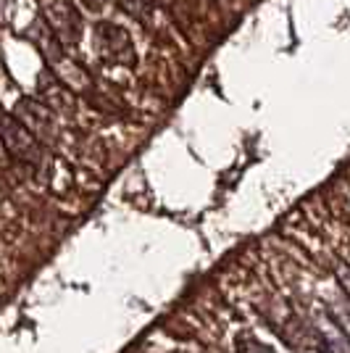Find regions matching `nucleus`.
<instances>
[{
  "label": "nucleus",
  "mask_w": 350,
  "mask_h": 353,
  "mask_svg": "<svg viewBox=\"0 0 350 353\" xmlns=\"http://www.w3.org/2000/svg\"><path fill=\"white\" fill-rule=\"evenodd\" d=\"M0 140L8 145L11 156L19 159L21 163H27V166H40V163H43L45 153H43L40 140H37L19 119L8 117V114H3V111H0Z\"/></svg>",
  "instance_id": "f257e3e1"
},
{
  "label": "nucleus",
  "mask_w": 350,
  "mask_h": 353,
  "mask_svg": "<svg viewBox=\"0 0 350 353\" xmlns=\"http://www.w3.org/2000/svg\"><path fill=\"white\" fill-rule=\"evenodd\" d=\"M40 8H43V16L48 19L53 34L59 37L63 45H76L82 40V16L74 8L72 0H37Z\"/></svg>",
  "instance_id": "f03ea898"
},
{
  "label": "nucleus",
  "mask_w": 350,
  "mask_h": 353,
  "mask_svg": "<svg viewBox=\"0 0 350 353\" xmlns=\"http://www.w3.org/2000/svg\"><path fill=\"white\" fill-rule=\"evenodd\" d=\"M95 43H98V53L111 63H121V66H132L134 63V45H132V34L124 27H119L114 21H101L95 27Z\"/></svg>",
  "instance_id": "7ed1b4c3"
},
{
  "label": "nucleus",
  "mask_w": 350,
  "mask_h": 353,
  "mask_svg": "<svg viewBox=\"0 0 350 353\" xmlns=\"http://www.w3.org/2000/svg\"><path fill=\"white\" fill-rule=\"evenodd\" d=\"M16 114L21 119V124H24L37 140L53 143V140L59 137V130H56V124H53V114H50V108L45 103H37V101H19Z\"/></svg>",
  "instance_id": "20e7f679"
},
{
  "label": "nucleus",
  "mask_w": 350,
  "mask_h": 353,
  "mask_svg": "<svg viewBox=\"0 0 350 353\" xmlns=\"http://www.w3.org/2000/svg\"><path fill=\"white\" fill-rule=\"evenodd\" d=\"M48 59H50V66L56 69L59 74L61 85L69 90H76V92H88L90 90V77L85 74V69H79L74 61H69L63 53H61V48L56 43H50V53H45Z\"/></svg>",
  "instance_id": "39448f33"
},
{
  "label": "nucleus",
  "mask_w": 350,
  "mask_h": 353,
  "mask_svg": "<svg viewBox=\"0 0 350 353\" xmlns=\"http://www.w3.org/2000/svg\"><path fill=\"white\" fill-rule=\"evenodd\" d=\"M316 338H319V343L327 345L329 353H350V338L340 330V324L332 316H324L316 324Z\"/></svg>",
  "instance_id": "423d86ee"
},
{
  "label": "nucleus",
  "mask_w": 350,
  "mask_h": 353,
  "mask_svg": "<svg viewBox=\"0 0 350 353\" xmlns=\"http://www.w3.org/2000/svg\"><path fill=\"white\" fill-rule=\"evenodd\" d=\"M240 353H274V351L269 345H263L261 340L245 335V338H240Z\"/></svg>",
  "instance_id": "0eeeda50"
},
{
  "label": "nucleus",
  "mask_w": 350,
  "mask_h": 353,
  "mask_svg": "<svg viewBox=\"0 0 350 353\" xmlns=\"http://www.w3.org/2000/svg\"><path fill=\"white\" fill-rule=\"evenodd\" d=\"M335 277H337V282L342 285V290L348 293V298H350V264H337L335 266Z\"/></svg>",
  "instance_id": "6e6552de"
},
{
  "label": "nucleus",
  "mask_w": 350,
  "mask_h": 353,
  "mask_svg": "<svg viewBox=\"0 0 350 353\" xmlns=\"http://www.w3.org/2000/svg\"><path fill=\"white\" fill-rule=\"evenodd\" d=\"M88 8H92V11H101V8H105L108 6V0H82Z\"/></svg>",
  "instance_id": "1a4fd4ad"
}]
</instances>
